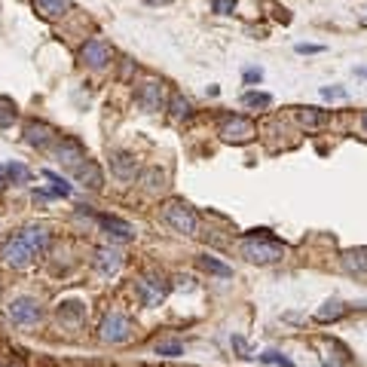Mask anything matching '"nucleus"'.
I'll list each match as a JSON object with an SVG mask.
<instances>
[{"label": "nucleus", "mask_w": 367, "mask_h": 367, "mask_svg": "<svg viewBox=\"0 0 367 367\" xmlns=\"http://www.w3.org/2000/svg\"><path fill=\"white\" fill-rule=\"evenodd\" d=\"M260 361H264V364H279V367H294L291 358H288V355H281V352H275V349L264 352V355H260Z\"/></svg>", "instance_id": "27"}, {"label": "nucleus", "mask_w": 367, "mask_h": 367, "mask_svg": "<svg viewBox=\"0 0 367 367\" xmlns=\"http://www.w3.org/2000/svg\"><path fill=\"white\" fill-rule=\"evenodd\" d=\"M98 221H101V227L108 230V236L119 239V242H129V239L135 236V227H132L129 221H119V217H114V215H101Z\"/></svg>", "instance_id": "10"}, {"label": "nucleus", "mask_w": 367, "mask_h": 367, "mask_svg": "<svg viewBox=\"0 0 367 367\" xmlns=\"http://www.w3.org/2000/svg\"><path fill=\"white\" fill-rule=\"evenodd\" d=\"M138 101H141V108H144L147 114L159 110V104H162V83H157V80L144 83V86H141V92H138Z\"/></svg>", "instance_id": "11"}, {"label": "nucleus", "mask_w": 367, "mask_h": 367, "mask_svg": "<svg viewBox=\"0 0 367 367\" xmlns=\"http://www.w3.org/2000/svg\"><path fill=\"white\" fill-rule=\"evenodd\" d=\"M25 135H28V144L46 147L49 138H52V129H49V126H43V123H28L25 126Z\"/></svg>", "instance_id": "18"}, {"label": "nucleus", "mask_w": 367, "mask_h": 367, "mask_svg": "<svg viewBox=\"0 0 367 367\" xmlns=\"http://www.w3.org/2000/svg\"><path fill=\"white\" fill-rule=\"evenodd\" d=\"M119 266H123V254H119V251L101 248L95 254V270L101 275H114V272H119Z\"/></svg>", "instance_id": "12"}, {"label": "nucleus", "mask_w": 367, "mask_h": 367, "mask_svg": "<svg viewBox=\"0 0 367 367\" xmlns=\"http://www.w3.org/2000/svg\"><path fill=\"white\" fill-rule=\"evenodd\" d=\"M162 217H166V224L172 230L184 232V236H193L196 227H199V217H196V211L190 206H184V202H166V208H162Z\"/></svg>", "instance_id": "2"}, {"label": "nucleus", "mask_w": 367, "mask_h": 367, "mask_svg": "<svg viewBox=\"0 0 367 367\" xmlns=\"http://www.w3.org/2000/svg\"><path fill=\"white\" fill-rule=\"evenodd\" d=\"M300 123L309 126V129H315V126L328 123V114H319L315 108H303V110H300Z\"/></svg>", "instance_id": "22"}, {"label": "nucleus", "mask_w": 367, "mask_h": 367, "mask_svg": "<svg viewBox=\"0 0 367 367\" xmlns=\"http://www.w3.org/2000/svg\"><path fill=\"white\" fill-rule=\"evenodd\" d=\"M159 3H166V0H159Z\"/></svg>", "instance_id": "38"}, {"label": "nucleus", "mask_w": 367, "mask_h": 367, "mask_svg": "<svg viewBox=\"0 0 367 367\" xmlns=\"http://www.w3.org/2000/svg\"><path fill=\"white\" fill-rule=\"evenodd\" d=\"M46 181H52V196H70V184L65 178H59L55 172H43Z\"/></svg>", "instance_id": "24"}, {"label": "nucleus", "mask_w": 367, "mask_h": 367, "mask_svg": "<svg viewBox=\"0 0 367 367\" xmlns=\"http://www.w3.org/2000/svg\"><path fill=\"white\" fill-rule=\"evenodd\" d=\"M157 355H166V358H178L184 355V346L178 340H166V343H157Z\"/></svg>", "instance_id": "25"}, {"label": "nucleus", "mask_w": 367, "mask_h": 367, "mask_svg": "<svg viewBox=\"0 0 367 367\" xmlns=\"http://www.w3.org/2000/svg\"><path fill=\"white\" fill-rule=\"evenodd\" d=\"M3 178H6V172H3V166H0V187H3Z\"/></svg>", "instance_id": "34"}, {"label": "nucleus", "mask_w": 367, "mask_h": 367, "mask_svg": "<svg viewBox=\"0 0 367 367\" xmlns=\"http://www.w3.org/2000/svg\"><path fill=\"white\" fill-rule=\"evenodd\" d=\"M343 266L355 275H367V248H349L343 254Z\"/></svg>", "instance_id": "16"}, {"label": "nucleus", "mask_w": 367, "mask_h": 367, "mask_svg": "<svg viewBox=\"0 0 367 367\" xmlns=\"http://www.w3.org/2000/svg\"><path fill=\"white\" fill-rule=\"evenodd\" d=\"M59 159L65 162L68 168H74V172H77V168H80L83 162H86V150H83V147H80V141L65 138V141H61V144H59Z\"/></svg>", "instance_id": "8"}, {"label": "nucleus", "mask_w": 367, "mask_h": 367, "mask_svg": "<svg viewBox=\"0 0 367 367\" xmlns=\"http://www.w3.org/2000/svg\"><path fill=\"white\" fill-rule=\"evenodd\" d=\"M144 181H147V187H150V190H162V187H166V175H162V172H147Z\"/></svg>", "instance_id": "30"}, {"label": "nucleus", "mask_w": 367, "mask_h": 367, "mask_svg": "<svg viewBox=\"0 0 367 367\" xmlns=\"http://www.w3.org/2000/svg\"><path fill=\"white\" fill-rule=\"evenodd\" d=\"M31 257H37V254L28 248L22 239H10V242L3 245V264L16 266V270H22V266L31 264Z\"/></svg>", "instance_id": "7"}, {"label": "nucleus", "mask_w": 367, "mask_h": 367, "mask_svg": "<svg viewBox=\"0 0 367 367\" xmlns=\"http://www.w3.org/2000/svg\"><path fill=\"white\" fill-rule=\"evenodd\" d=\"M361 126H364V132H367V114L361 117Z\"/></svg>", "instance_id": "36"}, {"label": "nucleus", "mask_w": 367, "mask_h": 367, "mask_svg": "<svg viewBox=\"0 0 367 367\" xmlns=\"http://www.w3.org/2000/svg\"><path fill=\"white\" fill-rule=\"evenodd\" d=\"M321 98H328V101H330V98H346V89H330V86H324V89H321Z\"/></svg>", "instance_id": "31"}, {"label": "nucleus", "mask_w": 367, "mask_h": 367, "mask_svg": "<svg viewBox=\"0 0 367 367\" xmlns=\"http://www.w3.org/2000/svg\"><path fill=\"white\" fill-rule=\"evenodd\" d=\"M242 254L251 264H275V260H281V254H285V245H281L279 239L266 236V230H260V236L242 239Z\"/></svg>", "instance_id": "1"}, {"label": "nucleus", "mask_w": 367, "mask_h": 367, "mask_svg": "<svg viewBox=\"0 0 367 367\" xmlns=\"http://www.w3.org/2000/svg\"><path fill=\"white\" fill-rule=\"evenodd\" d=\"M221 135H224V141H232V144H245V141L254 138V123L245 117H224Z\"/></svg>", "instance_id": "4"}, {"label": "nucleus", "mask_w": 367, "mask_h": 367, "mask_svg": "<svg viewBox=\"0 0 367 367\" xmlns=\"http://www.w3.org/2000/svg\"><path fill=\"white\" fill-rule=\"evenodd\" d=\"M110 168H114L117 178L132 181V178H135V172H138V162L132 159V153H114V157H110Z\"/></svg>", "instance_id": "13"}, {"label": "nucleus", "mask_w": 367, "mask_h": 367, "mask_svg": "<svg viewBox=\"0 0 367 367\" xmlns=\"http://www.w3.org/2000/svg\"><path fill=\"white\" fill-rule=\"evenodd\" d=\"M232 346H236L239 352H248V346H245V340H242V337H232Z\"/></svg>", "instance_id": "33"}, {"label": "nucleus", "mask_w": 367, "mask_h": 367, "mask_svg": "<svg viewBox=\"0 0 367 367\" xmlns=\"http://www.w3.org/2000/svg\"><path fill=\"white\" fill-rule=\"evenodd\" d=\"M83 61H86L89 68H95V70H101L104 65L110 61V49L101 43V40H89L86 46H83Z\"/></svg>", "instance_id": "9"}, {"label": "nucleus", "mask_w": 367, "mask_h": 367, "mask_svg": "<svg viewBox=\"0 0 367 367\" xmlns=\"http://www.w3.org/2000/svg\"><path fill=\"white\" fill-rule=\"evenodd\" d=\"M199 266H202L206 272H211V275H221V279H230V275H232L230 266L221 264L217 257H211V254H202V257H199Z\"/></svg>", "instance_id": "20"}, {"label": "nucleus", "mask_w": 367, "mask_h": 367, "mask_svg": "<svg viewBox=\"0 0 367 367\" xmlns=\"http://www.w3.org/2000/svg\"><path fill=\"white\" fill-rule=\"evenodd\" d=\"M74 175H77V181H80V184H86V187H92V190H101V184H104V178H101V168H98L92 159L83 162V166L77 168Z\"/></svg>", "instance_id": "15"}, {"label": "nucleus", "mask_w": 367, "mask_h": 367, "mask_svg": "<svg viewBox=\"0 0 367 367\" xmlns=\"http://www.w3.org/2000/svg\"><path fill=\"white\" fill-rule=\"evenodd\" d=\"M19 239H22L34 254H43L49 248V232L43 227H28V230H22V236H19Z\"/></svg>", "instance_id": "14"}, {"label": "nucleus", "mask_w": 367, "mask_h": 367, "mask_svg": "<svg viewBox=\"0 0 367 367\" xmlns=\"http://www.w3.org/2000/svg\"><path fill=\"white\" fill-rule=\"evenodd\" d=\"M172 117L175 119H187L190 117V101L181 95H172Z\"/></svg>", "instance_id": "28"}, {"label": "nucleus", "mask_w": 367, "mask_h": 367, "mask_svg": "<svg viewBox=\"0 0 367 367\" xmlns=\"http://www.w3.org/2000/svg\"><path fill=\"white\" fill-rule=\"evenodd\" d=\"M3 172H6V178L16 181V184H25L28 181V168L19 166V162H10V166H3Z\"/></svg>", "instance_id": "29"}, {"label": "nucleus", "mask_w": 367, "mask_h": 367, "mask_svg": "<svg viewBox=\"0 0 367 367\" xmlns=\"http://www.w3.org/2000/svg\"><path fill=\"white\" fill-rule=\"evenodd\" d=\"M16 119V104L12 98H0V126H10Z\"/></svg>", "instance_id": "26"}, {"label": "nucleus", "mask_w": 367, "mask_h": 367, "mask_svg": "<svg viewBox=\"0 0 367 367\" xmlns=\"http://www.w3.org/2000/svg\"><path fill=\"white\" fill-rule=\"evenodd\" d=\"M343 313H346V306H343L340 300H328V303H324V306L319 309V313H315V319H319V321H337Z\"/></svg>", "instance_id": "21"}, {"label": "nucleus", "mask_w": 367, "mask_h": 367, "mask_svg": "<svg viewBox=\"0 0 367 367\" xmlns=\"http://www.w3.org/2000/svg\"><path fill=\"white\" fill-rule=\"evenodd\" d=\"M83 315H86V306H83V303H77V300H68V303H61V306H59V321L70 324V328H74V324H80Z\"/></svg>", "instance_id": "17"}, {"label": "nucleus", "mask_w": 367, "mask_h": 367, "mask_svg": "<svg viewBox=\"0 0 367 367\" xmlns=\"http://www.w3.org/2000/svg\"><path fill=\"white\" fill-rule=\"evenodd\" d=\"M166 281L157 279V275H144V279L138 281V294L141 300H144V306H159L162 300H166Z\"/></svg>", "instance_id": "6"}, {"label": "nucleus", "mask_w": 367, "mask_h": 367, "mask_svg": "<svg viewBox=\"0 0 367 367\" xmlns=\"http://www.w3.org/2000/svg\"><path fill=\"white\" fill-rule=\"evenodd\" d=\"M355 74H358V77H367V68H358V70H355Z\"/></svg>", "instance_id": "35"}, {"label": "nucleus", "mask_w": 367, "mask_h": 367, "mask_svg": "<svg viewBox=\"0 0 367 367\" xmlns=\"http://www.w3.org/2000/svg\"><path fill=\"white\" fill-rule=\"evenodd\" d=\"M6 315H10L16 324H22V328H28V324H37L40 321V306L34 297H16L6 306Z\"/></svg>", "instance_id": "5"}, {"label": "nucleus", "mask_w": 367, "mask_h": 367, "mask_svg": "<svg viewBox=\"0 0 367 367\" xmlns=\"http://www.w3.org/2000/svg\"><path fill=\"white\" fill-rule=\"evenodd\" d=\"M297 52H321V46H313V43H297Z\"/></svg>", "instance_id": "32"}, {"label": "nucleus", "mask_w": 367, "mask_h": 367, "mask_svg": "<svg viewBox=\"0 0 367 367\" xmlns=\"http://www.w3.org/2000/svg\"><path fill=\"white\" fill-rule=\"evenodd\" d=\"M242 104H248V108H270L272 98L266 95V92H245V95H242Z\"/></svg>", "instance_id": "23"}, {"label": "nucleus", "mask_w": 367, "mask_h": 367, "mask_svg": "<svg viewBox=\"0 0 367 367\" xmlns=\"http://www.w3.org/2000/svg\"><path fill=\"white\" fill-rule=\"evenodd\" d=\"M132 319L129 315H123V313H110V315H104V321H101V340L104 343H126L132 337Z\"/></svg>", "instance_id": "3"}, {"label": "nucleus", "mask_w": 367, "mask_h": 367, "mask_svg": "<svg viewBox=\"0 0 367 367\" xmlns=\"http://www.w3.org/2000/svg\"><path fill=\"white\" fill-rule=\"evenodd\" d=\"M34 6H37V12H40V16H46V19L65 16V12L70 10L68 0H34Z\"/></svg>", "instance_id": "19"}, {"label": "nucleus", "mask_w": 367, "mask_h": 367, "mask_svg": "<svg viewBox=\"0 0 367 367\" xmlns=\"http://www.w3.org/2000/svg\"><path fill=\"white\" fill-rule=\"evenodd\" d=\"M321 367H337V364H330V361H324V364H321Z\"/></svg>", "instance_id": "37"}]
</instances>
